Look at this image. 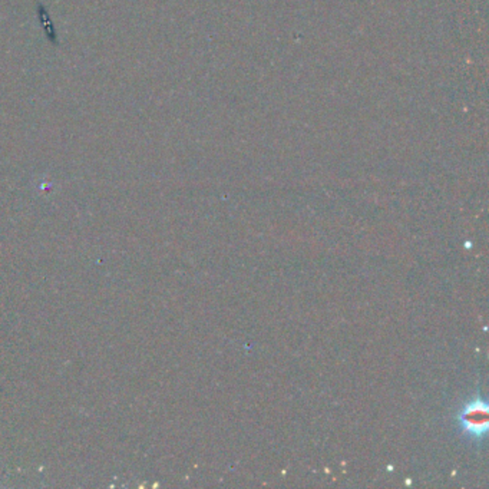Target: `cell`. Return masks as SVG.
Returning a JSON list of instances; mask_svg holds the SVG:
<instances>
[{
  "label": "cell",
  "instance_id": "cell-1",
  "mask_svg": "<svg viewBox=\"0 0 489 489\" xmlns=\"http://www.w3.org/2000/svg\"><path fill=\"white\" fill-rule=\"evenodd\" d=\"M458 423L461 432L468 439L482 442L489 425L488 403L481 396H475L465 403L458 413Z\"/></svg>",
  "mask_w": 489,
  "mask_h": 489
}]
</instances>
